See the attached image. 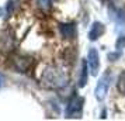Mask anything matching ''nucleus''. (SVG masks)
Returning <instances> with one entry per match:
<instances>
[{
  "label": "nucleus",
  "instance_id": "obj_1",
  "mask_svg": "<svg viewBox=\"0 0 125 121\" xmlns=\"http://www.w3.org/2000/svg\"><path fill=\"white\" fill-rule=\"evenodd\" d=\"M42 83L46 87H51V89H58V87H62L66 85L68 77L63 73L62 70H59L58 68H48L46 70H44L42 73Z\"/></svg>",
  "mask_w": 125,
  "mask_h": 121
},
{
  "label": "nucleus",
  "instance_id": "obj_2",
  "mask_svg": "<svg viewBox=\"0 0 125 121\" xmlns=\"http://www.w3.org/2000/svg\"><path fill=\"white\" fill-rule=\"evenodd\" d=\"M111 80H113V75H111V72H110V70H105V72L101 75L100 80L97 82V86H96V90H94V94H96V99L98 100V101H103V100L105 99Z\"/></svg>",
  "mask_w": 125,
  "mask_h": 121
},
{
  "label": "nucleus",
  "instance_id": "obj_3",
  "mask_svg": "<svg viewBox=\"0 0 125 121\" xmlns=\"http://www.w3.org/2000/svg\"><path fill=\"white\" fill-rule=\"evenodd\" d=\"M83 103H84V99L80 97V96H74L70 99V101L68 103L66 107V117L69 118H77L82 114V110H83Z\"/></svg>",
  "mask_w": 125,
  "mask_h": 121
},
{
  "label": "nucleus",
  "instance_id": "obj_4",
  "mask_svg": "<svg viewBox=\"0 0 125 121\" xmlns=\"http://www.w3.org/2000/svg\"><path fill=\"white\" fill-rule=\"evenodd\" d=\"M87 66H89V72L93 76H96L100 69V56H98V51L96 48H90L89 54H87Z\"/></svg>",
  "mask_w": 125,
  "mask_h": 121
},
{
  "label": "nucleus",
  "instance_id": "obj_5",
  "mask_svg": "<svg viewBox=\"0 0 125 121\" xmlns=\"http://www.w3.org/2000/svg\"><path fill=\"white\" fill-rule=\"evenodd\" d=\"M59 31L62 34L63 38H68V40H72L76 37V25L73 23H65L59 25Z\"/></svg>",
  "mask_w": 125,
  "mask_h": 121
},
{
  "label": "nucleus",
  "instance_id": "obj_6",
  "mask_svg": "<svg viewBox=\"0 0 125 121\" xmlns=\"http://www.w3.org/2000/svg\"><path fill=\"white\" fill-rule=\"evenodd\" d=\"M104 30H105L104 24L100 23V21H94L93 25H91L90 31H89V40L96 41L98 37H101V35L104 34Z\"/></svg>",
  "mask_w": 125,
  "mask_h": 121
},
{
  "label": "nucleus",
  "instance_id": "obj_7",
  "mask_svg": "<svg viewBox=\"0 0 125 121\" xmlns=\"http://www.w3.org/2000/svg\"><path fill=\"white\" fill-rule=\"evenodd\" d=\"M87 75H89V66L87 61L82 62V72H80V79H79V87H84L87 83Z\"/></svg>",
  "mask_w": 125,
  "mask_h": 121
},
{
  "label": "nucleus",
  "instance_id": "obj_8",
  "mask_svg": "<svg viewBox=\"0 0 125 121\" xmlns=\"http://www.w3.org/2000/svg\"><path fill=\"white\" fill-rule=\"evenodd\" d=\"M16 62H17L18 72H25V70L28 69L30 64H31V58H17Z\"/></svg>",
  "mask_w": 125,
  "mask_h": 121
},
{
  "label": "nucleus",
  "instance_id": "obj_9",
  "mask_svg": "<svg viewBox=\"0 0 125 121\" xmlns=\"http://www.w3.org/2000/svg\"><path fill=\"white\" fill-rule=\"evenodd\" d=\"M117 87H118V92L125 96V70H122L121 75H119L118 82H117Z\"/></svg>",
  "mask_w": 125,
  "mask_h": 121
},
{
  "label": "nucleus",
  "instance_id": "obj_10",
  "mask_svg": "<svg viewBox=\"0 0 125 121\" xmlns=\"http://www.w3.org/2000/svg\"><path fill=\"white\" fill-rule=\"evenodd\" d=\"M51 1L52 0H38V6L41 9H49L51 7Z\"/></svg>",
  "mask_w": 125,
  "mask_h": 121
},
{
  "label": "nucleus",
  "instance_id": "obj_11",
  "mask_svg": "<svg viewBox=\"0 0 125 121\" xmlns=\"http://www.w3.org/2000/svg\"><path fill=\"white\" fill-rule=\"evenodd\" d=\"M3 83H4V76L0 73V89H1V86H3Z\"/></svg>",
  "mask_w": 125,
  "mask_h": 121
},
{
  "label": "nucleus",
  "instance_id": "obj_12",
  "mask_svg": "<svg viewBox=\"0 0 125 121\" xmlns=\"http://www.w3.org/2000/svg\"><path fill=\"white\" fill-rule=\"evenodd\" d=\"M1 13H3V10H1V9H0V16H1Z\"/></svg>",
  "mask_w": 125,
  "mask_h": 121
}]
</instances>
